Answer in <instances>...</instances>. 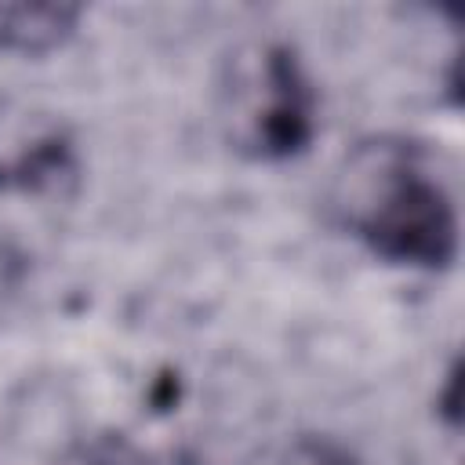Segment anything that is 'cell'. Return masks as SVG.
Here are the masks:
<instances>
[{
  "mask_svg": "<svg viewBox=\"0 0 465 465\" xmlns=\"http://www.w3.org/2000/svg\"><path fill=\"white\" fill-rule=\"evenodd\" d=\"M334 222L374 258L411 269H450L458 258V211L425 145L411 138H363L334 171Z\"/></svg>",
  "mask_w": 465,
  "mask_h": 465,
  "instance_id": "1",
  "label": "cell"
},
{
  "mask_svg": "<svg viewBox=\"0 0 465 465\" xmlns=\"http://www.w3.org/2000/svg\"><path fill=\"white\" fill-rule=\"evenodd\" d=\"M222 124L236 153L262 163L302 156L316 138V87L291 44H254L229 65Z\"/></svg>",
  "mask_w": 465,
  "mask_h": 465,
  "instance_id": "2",
  "label": "cell"
},
{
  "mask_svg": "<svg viewBox=\"0 0 465 465\" xmlns=\"http://www.w3.org/2000/svg\"><path fill=\"white\" fill-rule=\"evenodd\" d=\"M73 4H0V47L18 54H44L65 44L80 22Z\"/></svg>",
  "mask_w": 465,
  "mask_h": 465,
  "instance_id": "3",
  "label": "cell"
},
{
  "mask_svg": "<svg viewBox=\"0 0 465 465\" xmlns=\"http://www.w3.org/2000/svg\"><path fill=\"white\" fill-rule=\"evenodd\" d=\"M276 465H363V461L356 458V450H349L341 440L327 432H302L283 447Z\"/></svg>",
  "mask_w": 465,
  "mask_h": 465,
  "instance_id": "4",
  "label": "cell"
},
{
  "mask_svg": "<svg viewBox=\"0 0 465 465\" xmlns=\"http://www.w3.org/2000/svg\"><path fill=\"white\" fill-rule=\"evenodd\" d=\"M54 465H145V458L124 436H94L87 443L69 447Z\"/></svg>",
  "mask_w": 465,
  "mask_h": 465,
  "instance_id": "5",
  "label": "cell"
}]
</instances>
